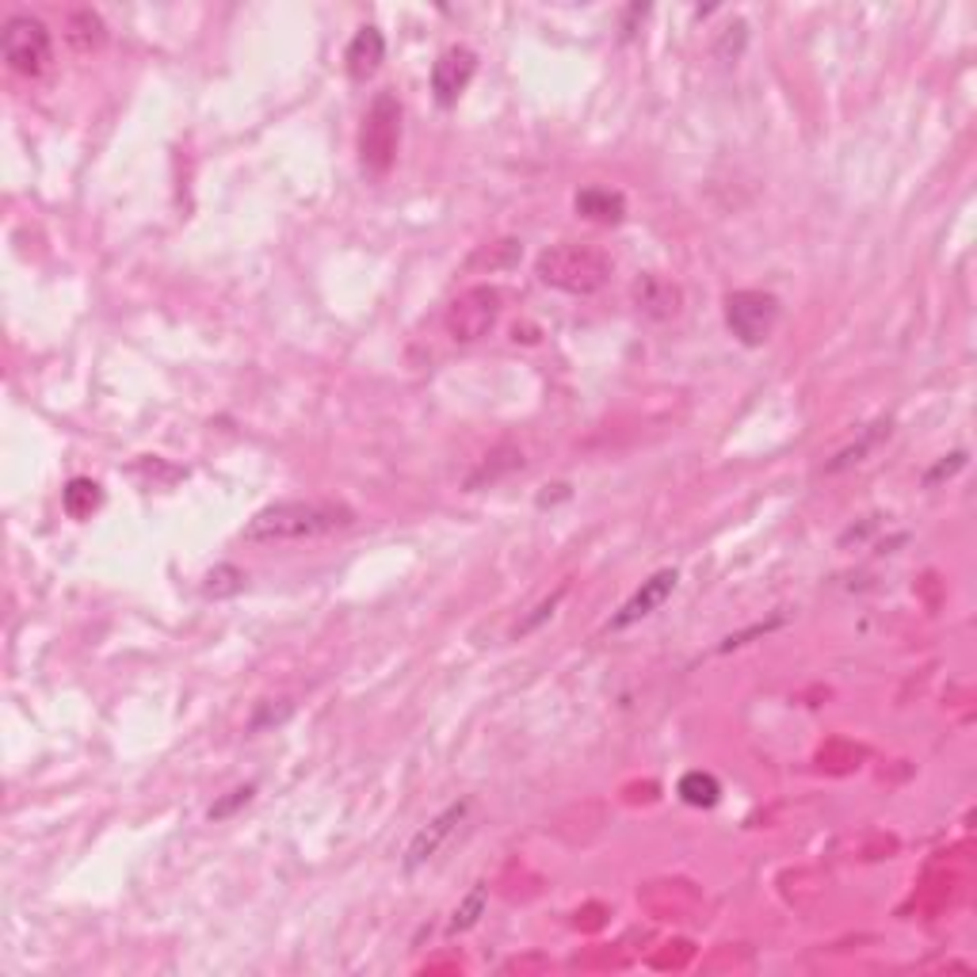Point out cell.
Listing matches in <instances>:
<instances>
[{"mask_svg":"<svg viewBox=\"0 0 977 977\" xmlns=\"http://www.w3.org/2000/svg\"><path fill=\"white\" fill-rule=\"evenodd\" d=\"M244 570H238V565H230V562H222V565H214L211 573H207L203 577V596H211V600H225V596H238V592H244Z\"/></svg>","mask_w":977,"mask_h":977,"instance_id":"17","label":"cell"},{"mask_svg":"<svg viewBox=\"0 0 977 977\" xmlns=\"http://www.w3.org/2000/svg\"><path fill=\"white\" fill-rule=\"evenodd\" d=\"M679 302H684L679 286L668 283V279H661V275H642L638 283H634V305H638L645 318H653V321L676 318Z\"/></svg>","mask_w":977,"mask_h":977,"instance_id":"11","label":"cell"},{"mask_svg":"<svg viewBox=\"0 0 977 977\" xmlns=\"http://www.w3.org/2000/svg\"><path fill=\"white\" fill-rule=\"evenodd\" d=\"M611 268L615 264H611L607 252L592 249V244H577V241L550 244L535 260L538 283L554 286V291L562 294H573V299H588V294L604 291Z\"/></svg>","mask_w":977,"mask_h":977,"instance_id":"2","label":"cell"},{"mask_svg":"<svg viewBox=\"0 0 977 977\" xmlns=\"http://www.w3.org/2000/svg\"><path fill=\"white\" fill-rule=\"evenodd\" d=\"M100 504H103V493L92 477H73V482L61 488V508H66L73 520H89Z\"/></svg>","mask_w":977,"mask_h":977,"instance_id":"14","label":"cell"},{"mask_svg":"<svg viewBox=\"0 0 977 977\" xmlns=\"http://www.w3.org/2000/svg\"><path fill=\"white\" fill-rule=\"evenodd\" d=\"M291 711H294V706L286 703V699H279V706L275 703H260L256 714L249 718V733H260V729H268V726H279V722L291 718Z\"/></svg>","mask_w":977,"mask_h":977,"instance_id":"20","label":"cell"},{"mask_svg":"<svg viewBox=\"0 0 977 977\" xmlns=\"http://www.w3.org/2000/svg\"><path fill=\"white\" fill-rule=\"evenodd\" d=\"M963 466H966V451H955V455H947L936 470H931V474H924V485H936L939 477L958 474V470H963Z\"/></svg>","mask_w":977,"mask_h":977,"instance_id":"24","label":"cell"},{"mask_svg":"<svg viewBox=\"0 0 977 977\" xmlns=\"http://www.w3.org/2000/svg\"><path fill=\"white\" fill-rule=\"evenodd\" d=\"M355 523V512L340 501H275L260 508L244 523L241 538L252 546H279V543H310L336 531H348Z\"/></svg>","mask_w":977,"mask_h":977,"instance_id":"1","label":"cell"},{"mask_svg":"<svg viewBox=\"0 0 977 977\" xmlns=\"http://www.w3.org/2000/svg\"><path fill=\"white\" fill-rule=\"evenodd\" d=\"M382 58H386V34H382L374 23H366V28H360L352 34V42H348L344 50V66H348V77L352 81H371L374 73H379Z\"/></svg>","mask_w":977,"mask_h":977,"instance_id":"10","label":"cell"},{"mask_svg":"<svg viewBox=\"0 0 977 977\" xmlns=\"http://www.w3.org/2000/svg\"><path fill=\"white\" fill-rule=\"evenodd\" d=\"M573 207H577L581 218L600 222V225H618L626 218V199L611 188H581L577 199H573Z\"/></svg>","mask_w":977,"mask_h":977,"instance_id":"12","label":"cell"},{"mask_svg":"<svg viewBox=\"0 0 977 977\" xmlns=\"http://www.w3.org/2000/svg\"><path fill=\"white\" fill-rule=\"evenodd\" d=\"M726 325L737 344L761 348L779 325V299L767 291H733L726 299Z\"/></svg>","mask_w":977,"mask_h":977,"instance_id":"5","label":"cell"},{"mask_svg":"<svg viewBox=\"0 0 977 977\" xmlns=\"http://www.w3.org/2000/svg\"><path fill=\"white\" fill-rule=\"evenodd\" d=\"M745 42H748V28L741 20H733L726 28V34H722V42H718V58L722 61H737L741 50H745Z\"/></svg>","mask_w":977,"mask_h":977,"instance_id":"21","label":"cell"},{"mask_svg":"<svg viewBox=\"0 0 977 977\" xmlns=\"http://www.w3.org/2000/svg\"><path fill=\"white\" fill-rule=\"evenodd\" d=\"M66 39L73 50L92 54V50H100L103 42H108V28H103L100 12H92V8H77V12H69V20H66Z\"/></svg>","mask_w":977,"mask_h":977,"instance_id":"13","label":"cell"},{"mask_svg":"<svg viewBox=\"0 0 977 977\" xmlns=\"http://www.w3.org/2000/svg\"><path fill=\"white\" fill-rule=\"evenodd\" d=\"M676 794H679V802H687V806L711 809V806H718V798H722V783L714 779L711 772H687L684 779L676 783Z\"/></svg>","mask_w":977,"mask_h":977,"instance_id":"15","label":"cell"},{"mask_svg":"<svg viewBox=\"0 0 977 977\" xmlns=\"http://www.w3.org/2000/svg\"><path fill=\"white\" fill-rule=\"evenodd\" d=\"M496 321H501V291L496 286H470L451 302L447 333L459 344H474V340L493 333Z\"/></svg>","mask_w":977,"mask_h":977,"instance_id":"6","label":"cell"},{"mask_svg":"<svg viewBox=\"0 0 977 977\" xmlns=\"http://www.w3.org/2000/svg\"><path fill=\"white\" fill-rule=\"evenodd\" d=\"M775 626H783V618H772V623H756V626H748V631H741V634H729V638L718 645V653L741 649V645H748L753 638H764V634H772Z\"/></svg>","mask_w":977,"mask_h":977,"instance_id":"23","label":"cell"},{"mask_svg":"<svg viewBox=\"0 0 977 977\" xmlns=\"http://www.w3.org/2000/svg\"><path fill=\"white\" fill-rule=\"evenodd\" d=\"M252 794H256V783H244V787H233L230 794H225V798H218V802H214L211 814H207V817H211V822H225V817H233L241 806H249Z\"/></svg>","mask_w":977,"mask_h":977,"instance_id":"19","label":"cell"},{"mask_svg":"<svg viewBox=\"0 0 977 977\" xmlns=\"http://www.w3.org/2000/svg\"><path fill=\"white\" fill-rule=\"evenodd\" d=\"M401 145V103L394 92H379L371 100L360 127V164L366 177H386L397 161Z\"/></svg>","mask_w":977,"mask_h":977,"instance_id":"3","label":"cell"},{"mask_svg":"<svg viewBox=\"0 0 977 977\" xmlns=\"http://www.w3.org/2000/svg\"><path fill=\"white\" fill-rule=\"evenodd\" d=\"M676 581H679L676 570H661V573H653L649 581H642V588L634 592V596L626 600V604L618 607L615 615H611L607 631H626V626H634V623H642V618H649L653 611H657L672 596V592H676Z\"/></svg>","mask_w":977,"mask_h":977,"instance_id":"9","label":"cell"},{"mask_svg":"<svg viewBox=\"0 0 977 977\" xmlns=\"http://www.w3.org/2000/svg\"><path fill=\"white\" fill-rule=\"evenodd\" d=\"M0 54H4L8 69L20 77H42L50 69V58H54V42H50V31L42 20L34 16H8L4 31H0Z\"/></svg>","mask_w":977,"mask_h":977,"instance_id":"4","label":"cell"},{"mask_svg":"<svg viewBox=\"0 0 977 977\" xmlns=\"http://www.w3.org/2000/svg\"><path fill=\"white\" fill-rule=\"evenodd\" d=\"M485 905H488V886H485V883H477V886L466 894V902H462L459 909H455V916H451V924H447L451 936H459V931H470V928H474L477 916L485 913Z\"/></svg>","mask_w":977,"mask_h":977,"instance_id":"18","label":"cell"},{"mask_svg":"<svg viewBox=\"0 0 977 977\" xmlns=\"http://www.w3.org/2000/svg\"><path fill=\"white\" fill-rule=\"evenodd\" d=\"M477 73V54L470 47H447L432 66V95L440 108H455Z\"/></svg>","mask_w":977,"mask_h":977,"instance_id":"8","label":"cell"},{"mask_svg":"<svg viewBox=\"0 0 977 977\" xmlns=\"http://www.w3.org/2000/svg\"><path fill=\"white\" fill-rule=\"evenodd\" d=\"M562 596H565V588H557L554 596H550V600H543V604L535 607V615H527V618H523V623H520V626H516V631H512V634H516V638H523V634H531V631H535L538 623H546V618L554 615V607L562 604Z\"/></svg>","mask_w":977,"mask_h":977,"instance_id":"22","label":"cell"},{"mask_svg":"<svg viewBox=\"0 0 977 977\" xmlns=\"http://www.w3.org/2000/svg\"><path fill=\"white\" fill-rule=\"evenodd\" d=\"M886 435H889V421H878V424H870V427H867V432H863V435H859V440H855V443H852V447H844V451H840V455H836L833 462H828V466H825V470H828V474H840V470H848V466H855V462H863V459H867V455H870V451H875V447H878V443H883V440H886Z\"/></svg>","mask_w":977,"mask_h":977,"instance_id":"16","label":"cell"},{"mask_svg":"<svg viewBox=\"0 0 977 977\" xmlns=\"http://www.w3.org/2000/svg\"><path fill=\"white\" fill-rule=\"evenodd\" d=\"M466 814H470V798H459V802H451L447 809H440L427 825L416 828L413 840H409V848H405V859H401L405 875H416V870L427 867L435 855L447 848L451 836L459 833V825L466 822Z\"/></svg>","mask_w":977,"mask_h":977,"instance_id":"7","label":"cell"}]
</instances>
